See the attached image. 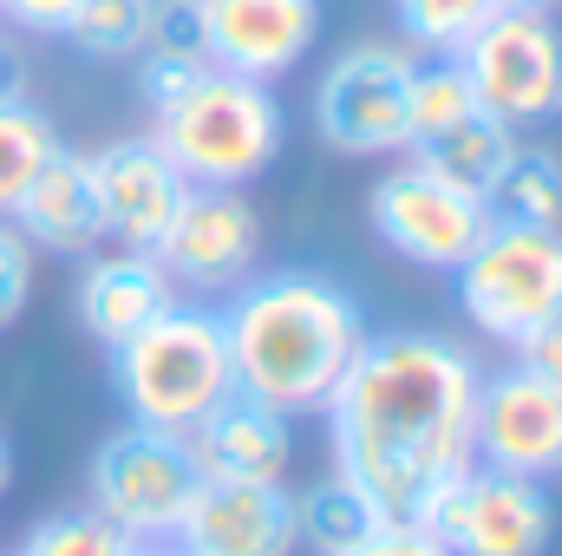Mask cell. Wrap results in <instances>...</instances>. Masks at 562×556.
<instances>
[{"instance_id":"6da1fadb","label":"cell","mask_w":562,"mask_h":556,"mask_svg":"<svg viewBox=\"0 0 562 556\" xmlns=\"http://www.w3.org/2000/svg\"><path fill=\"white\" fill-rule=\"evenodd\" d=\"M477 387L484 367L445 334H367L334 400L321 407L334 471L353 478L380 504V518L419 524L438 491L477 465Z\"/></svg>"},{"instance_id":"7a4b0ae2","label":"cell","mask_w":562,"mask_h":556,"mask_svg":"<svg viewBox=\"0 0 562 556\" xmlns=\"http://www.w3.org/2000/svg\"><path fill=\"white\" fill-rule=\"evenodd\" d=\"M223 341L236 367V393L276 413H321L367 347V314L340 281L314 269H276L229 288Z\"/></svg>"},{"instance_id":"3957f363","label":"cell","mask_w":562,"mask_h":556,"mask_svg":"<svg viewBox=\"0 0 562 556\" xmlns=\"http://www.w3.org/2000/svg\"><path fill=\"white\" fill-rule=\"evenodd\" d=\"M150 138L164 144V157L196 190H249L281 157L288 119H281V99L262 79L203 66L177 99L157 105V132Z\"/></svg>"},{"instance_id":"277c9868","label":"cell","mask_w":562,"mask_h":556,"mask_svg":"<svg viewBox=\"0 0 562 556\" xmlns=\"http://www.w3.org/2000/svg\"><path fill=\"white\" fill-rule=\"evenodd\" d=\"M112 387H119L125 413L138 425H157V432L183 438L216 400L236 393L223 314L170 301L157 321H144L138 334H125L112 347Z\"/></svg>"},{"instance_id":"5b68a950","label":"cell","mask_w":562,"mask_h":556,"mask_svg":"<svg viewBox=\"0 0 562 556\" xmlns=\"http://www.w3.org/2000/svg\"><path fill=\"white\" fill-rule=\"evenodd\" d=\"M451 276H458V308L477 334L524 347L543 321L562 314V230L491 216V230Z\"/></svg>"},{"instance_id":"8992f818","label":"cell","mask_w":562,"mask_h":556,"mask_svg":"<svg viewBox=\"0 0 562 556\" xmlns=\"http://www.w3.org/2000/svg\"><path fill=\"white\" fill-rule=\"evenodd\" d=\"M203 471L190 458V445L177 432H157V425H125L112 432L92 465H86V498L92 511H105L119 531H132L138 544H170L190 498H196Z\"/></svg>"},{"instance_id":"52a82bcc","label":"cell","mask_w":562,"mask_h":556,"mask_svg":"<svg viewBox=\"0 0 562 556\" xmlns=\"http://www.w3.org/2000/svg\"><path fill=\"white\" fill-rule=\"evenodd\" d=\"M477 105L524 132V125H543L562 112V26L557 13H537V7H497L458 53Z\"/></svg>"},{"instance_id":"ba28073f","label":"cell","mask_w":562,"mask_h":556,"mask_svg":"<svg viewBox=\"0 0 562 556\" xmlns=\"http://www.w3.org/2000/svg\"><path fill=\"white\" fill-rule=\"evenodd\" d=\"M413 53L367 40L334 53L314 86V132L347 157H393L413 144Z\"/></svg>"},{"instance_id":"9c48e42d","label":"cell","mask_w":562,"mask_h":556,"mask_svg":"<svg viewBox=\"0 0 562 556\" xmlns=\"http://www.w3.org/2000/svg\"><path fill=\"white\" fill-rule=\"evenodd\" d=\"M419 524L451 556H543L557 537V511H550L543 485L497 471V465L458 471Z\"/></svg>"},{"instance_id":"30bf717a","label":"cell","mask_w":562,"mask_h":556,"mask_svg":"<svg viewBox=\"0 0 562 556\" xmlns=\"http://www.w3.org/2000/svg\"><path fill=\"white\" fill-rule=\"evenodd\" d=\"M367 216H373V236L393 256L419 263V269H458L477 249V236L491 230V203L471 197V190H458V184H445L419 157L393 164L373 184Z\"/></svg>"},{"instance_id":"8fae6325","label":"cell","mask_w":562,"mask_h":556,"mask_svg":"<svg viewBox=\"0 0 562 556\" xmlns=\"http://www.w3.org/2000/svg\"><path fill=\"white\" fill-rule=\"evenodd\" d=\"M177 288H196V294H229L256 276V256H262V216L249 210L243 190H196L177 203L170 230L157 236L150 249Z\"/></svg>"},{"instance_id":"7c38bea8","label":"cell","mask_w":562,"mask_h":556,"mask_svg":"<svg viewBox=\"0 0 562 556\" xmlns=\"http://www.w3.org/2000/svg\"><path fill=\"white\" fill-rule=\"evenodd\" d=\"M471 452H477V465H497V471H517L537 485L562 478V387L530 374L524 360L491 374L477 387Z\"/></svg>"},{"instance_id":"4fadbf2b","label":"cell","mask_w":562,"mask_h":556,"mask_svg":"<svg viewBox=\"0 0 562 556\" xmlns=\"http://www.w3.org/2000/svg\"><path fill=\"white\" fill-rule=\"evenodd\" d=\"M210 66L276 86L321 40V0H196Z\"/></svg>"},{"instance_id":"5bb4252c","label":"cell","mask_w":562,"mask_h":556,"mask_svg":"<svg viewBox=\"0 0 562 556\" xmlns=\"http://www.w3.org/2000/svg\"><path fill=\"white\" fill-rule=\"evenodd\" d=\"M86 164H92V197H99L105 243L157 249V236L170 230L177 203L190 197V177L164 157V144L119 138V144H105V151H86Z\"/></svg>"},{"instance_id":"9a60e30c","label":"cell","mask_w":562,"mask_h":556,"mask_svg":"<svg viewBox=\"0 0 562 556\" xmlns=\"http://www.w3.org/2000/svg\"><path fill=\"white\" fill-rule=\"evenodd\" d=\"M170 544L190 556H294V498L288 485L203 478Z\"/></svg>"},{"instance_id":"2e32d148","label":"cell","mask_w":562,"mask_h":556,"mask_svg":"<svg viewBox=\"0 0 562 556\" xmlns=\"http://www.w3.org/2000/svg\"><path fill=\"white\" fill-rule=\"evenodd\" d=\"M183 445H190V458H196L203 478H236V485H281L288 458H294L288 413L249 400V393L216 400L210 413L183 432Z\"/></svg>"},{"instance_id":"e0dca14e","label":"cell","mask_w":562,"mask_h":556,"mask_svg":"<svg viewBox=\"0 0 562 556\" xmlns=\"http://www.w3.org/2000/svg\"><path fill=\"white\" fill-rule=\"evenodd\" d=\"M26 249H46V256H92L105 243V223H99V197H92V164L86 151H53L46 170L20 190L13 216H7Z\"/></svg>"},{"instance_id":"ac0fdd59","label":"cell","mask_w":562,"mask_h":556,"mask_svg":"<svg viewBox=\"0 0 562 556\" xmlns=\"http://www.w3.org/2000/svg\"><path fill=\"white\" fill-rule=\"evenodd\" d=\"M177 301V281L170 269L150 256V249H105L86 263L79 276V327L99 341V347H119L125 334H138L144 321H157L164 308Z\"/></svg>"},{"instance_id":"d6986e66","label":"cell","mask_w":562,"mask_h":556,"mask_svg":"<svg viewBox=\"0 0 562 556\" xmlns=\"http://www.w3.org/2000/svg\"><path fill=\"white\" fill-rule=\"evenodd\" d=\"M510 151H517V132H510V125H497L484 105H477V112H464L458 125H445V132H431V138L413 144V157H419V164H431L445 184H458V190H471V197H491V184L504 177Z\"/></svg>"},{"instance_id":"ffe728a7","label":"cell","mask_w":562,"mask_h":556,"mask_svg":"<svg viewBox=\"0 0 562 556\" xmlns=\"http://www.w3.org/2000/svg\"><path fill=\"white\" fill-rule=\"evenodd\" d=\"M380 524H386L380 504L353 478H340V471H327L321 485H307L294 498V544H307L321 556H347L353 544H367Z\"/></svg>"},{"instance_id":"44dd1931","label":"cell","mask_w":562,"mask_h":556,"mask_svg":"<svg viewBox=\"0 0 562 556\" xmlns=\"http://www.w3.org/2000/svg\"><path fill=\"white\" fill-rule=\"evenodd\" d=\"M484 203H491L497 223H550V230H562V157L543 151V144H517Z\"/></svg>"},{"instance_id":"7402d4cb","label":"cell","mask_w":562,"mask_h":556,"mask_svg":"<svg viewBox=\"0 0 562 556\" xmlns=\"http://www.w3.org/2000/svg\"><path fill=\"white\" fill-rule=\"evenodd\" d=\"M53 151H59V125H53L26 92L0 99V216H13L20 190L46 170Z\"/></svg>"},{"instance_id":"603a6c76","label":"cell","mask_w":562,"mask_h":556,"mask_svg":"<svg viewBox=\"0 0 562 556\" xmlns=\"http://www.w3.org/2000/svg\"><path fill=\"white\" fill-rule=\"evenodd\" d=\"M13 556H144V544L132 531H119L105 511H53V518H40L26 537H20V551Z\"/></svg>"},{"instance_id":"cb8c5ba5","label":"cell","mask_w":562,"mask_h":556,"mask_svg":"<svg viewBox=\"0 0 562 556\" xmlns=\"http://www.w3.org/2000/svg\"><path fill=\"white\" fill-rule=\"evenodd\" d=\"M150 7L157 0H79L66 33L86 59H138L144 33H150Z\"/></svg>"},{"instance_id":"d4e9b609","label":"cell","mask_w":562,"mask_h":556,"mask_svg":"<svg viewBox=\"0 0 562 556\" xmlns=\"http://www.w3.org/2000/svg\"><path fill=\"white\" fill-rule=\"evenodd\" d=\"M497 13V0H393L400 33L419 46L425 59H458L464 40Z\"/></svg>"},{"instance_id":"484cf974","label":"cell","mask_w":562,"mask_h":556,"mask_svg":"<svg viewBox=\"0 0 562 556\" xmlns=\"http://www.w3.org/2000/svg\"><path fill=\"white\" fill-rule=\"evenodd\" d=\"M138 53H164V59H196V66H210L196 0H157V7H150V33H144Z\"/></svg>"},{"instance_id":"4316f807","label":"cell","mask_w":562,"mask_h":556,"mask_svg":"<svg viewBox=\"0 0 562 556\" xmlns=\"http://www.w3.org/2000/svg\"><path fill=\"white\" fill-rule=\"evenodd\" d=\"M26 294H33V249H26V236L0 216V334L26 314Z\"/></svg>"},{"instance_id":"83f0119b","label":"cell","mask_w":562,"mask_h":556,"mask_svg":"<svg viewBox=\"0 0 562 556\" xmlns=\"http://www.w3.org/2000/svg\"><path fill=\"white\" fill-rule=\"evenodd\" d=\"M347 556H451V551H445L425 524H413V518H386L367 544H353Z\"/></svg>"},{"instance_id":"f1b7e54d","label":"cell","mask_w":562,"mask_h":556,"mask_svg":"<svg viewBox=\"0 0 562 556\" xmlns=\"http://www.w3.org/2000/svg\"><path fill=\"white\" fill-rule=\"evenodd\" d=\"M203 66L196 59H164V53H138V92L150 99V112L164 105V99H177L190 79H196Z\"/></svg>"},{"instance_id":"f546056e","label":"cell","mask_w":562,"mask_h":556,"mask_svg":"<svg viewBox=\"0 0 562 556\" xmlns=\"http://www.w3.org/2000/svg\"><path fill=\"white\" fill-rule=\"evenodd\" d=\"M72 7H79V0H0V20L20 26V33H46V40H59L66 20H72Z\"/></svg>"},{"instance_id":"4dcf8cb0","label":"cell","mask_w":562,"mask_h":556,"mask_svg":"<svg viewBox=\"0 0 562 556\" xmlns=\"http://www.w3.org/2000/svg\"><path fill=\"white\" fill-rule=\"evenodd\" d=\"M517 360H524L530 374H543L550 387H562V314H557V321H543V327L517 347Z\"/></svg>"},{"instance_id":"1f68e13d","label":"cell","mask_w":562,"mask_h":556,"mask_svg":"<svg viewBox=\"0 0 562 556\" xmlns=\"http://www.w3.org/2000/svg\"><path fill=\"white\" fill-rule=\"evenodd\" d=\"M13 92H20V53L0 40V99H13Z\"/></svg>"},{"instance_id":"d6a6232c","label":"cell","mask_w":562,"mask_h":556,"mask_svg":"<svg viewBox=\"0 0 562 556\" xmlns=\"http://www.w3.org/2000/svg\"><path fill=\"white\" fill-rule=\"evenodd\" d=\"M497 7H537V13H557L562 0H497Z\"/></svg>"},{"instance_id":"836d02e7","label":"cell","mask_w":562,"mask_h":556,"mask_svg":"<svg viewBox=\"0 0 562 556\" xmlns=\"http://www.w3.org/2000/svg\"><path fill=\"white\" fill-rule=\"evenodd\" d=\"M7 478H13V452H7V438H0V491H7Z\"/></svg>"},{"instance_id":"e575fe53","label":"cell","mask_w":562,"mask_h":556,"mask_svg":"<svg viewBox=\"0 0 562 556\" xmlns=\"http://www.w3.org/2000/svg\"><path fill=\"white\" fill-rule=\"evenodd\" d=\"M144 556H190V551H177V544H144Z\"/></svg>"}]
</instances>
